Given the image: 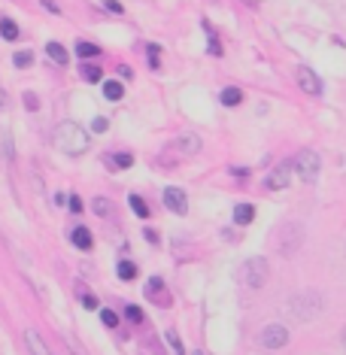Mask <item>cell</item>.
Wrapping results in <instances>:
<instances>
[{
  "label": "cell",
  "mask_w": 346,
  "mask_h": 355,
  "mask_svg": "<svg viewBox=\"0 0 346 355\" xmlns=\"http://www.w3.org/2000/svg\"><path fill=\"white\" fill-rule=\"evenodd\" d=\"M55 146L67 155H82L88 149V131L76 122H61L55 127Z\"/></svg>",
  "instance_id": "obj_1"
},
{
  "label": "cell",
  "mask_w": 346,
  "mask_h": 355,
  "mask_svg": "<svg viewBox=\"0 0 346 355\" xmlns=\"http://www.w3.org/2000/svg\"><path fill=\"white\" fill-rule=\"evenodd\" d=\"M292 170H298V176H301L304 182H313L316 176H319V158H316L313 149H304V152L295 155Z\"/></svg>",
  "instance_id": "obj_2"
},
{
  "label": "cell",
  "mask_w": 346,
  "mask_h": 355,
  "mask_svg": "<svg viewBox=\"0 0 346 355\" xmlns=\"http://www.w3.org/2000/svg\"><path fill=\"white\" fill-rule=\"evenodd\" d=\"M267 282V261L264 258H249L243 265V286L246 289H261Z\"/></svg>",
  "instance_id": "obj_3"
},
{
  "label": "cell",
  "mask_w": 346,
  "mask_h": 355,
  "mask_svg": "<svg viewBox=\"0 0 346 355\" xmlns=\"http://www.w3.org/2000/svg\"><path fill=\"white\" fill-rule=\"evenodd\" d=\"M286 343H288V331L282 328V325H267V328L261 331V346H264V350H282Z\"/></svg>",
  "instance_id": "obj_4"
},
{
  "label": "cell",
  "mask_w": 346,
  "mask_h": 355,
  "mask_svg": "<svg viewBox=\"0 0 346 355\" xmlns=\"http://www.w3.org/2000/svg\"><path fill=\"white\" fill-rule=\"evenodd\" d=\"M298 85L304 88V95H310V97H319V95H322L319 76H316L310 67H298Z\"/></svg>",
  "instance_id": "obj_5"
},
{
  "label": "cell",
  "mask_w": 346,
  "mask_h": 355,
  "mask_svg": "<svg viewBox=\"0 0 346 355\" xmlns=\"http://www.w3.org/2000/svg\"><path fill=\"white\" fill-rule=\"evenodd\" d=\"M288 180H292V161H282L280 167H273V170H271V176H267L264 186L277 191V188H286V186H288Z\"/></svg>",
  "instance_id": "obj_6"
},
{
  "label": "cell",
  "mask_w": 346,
  "mask_h": 355,
  "mask_svg": "<svg viewBox=\"0 0 346 355\" xmlns=\"http://www.w3.org/2000/svg\"><path fill=\"white\" fill-rule=\"evenodd\" d=\"M164 204H167V210L176 212V216H186V210H188V201H186V191L182 188H164Z\"/></svg>",
  "instance_id": "obj_7"
},
{
  "label": "cell",
  "mask_w": 346,
  "mask_h": 355,
  "mask_svg": "<svg viewBox=\"0 0 346 355\" xmlns=\"http://www.w3.org/2000/svg\"><path fill=\"white\" fill-rule=\"evenodd\" d=\"M25 343H27V350H31V355H49L46 343L40 340L37 331H27V334H25Z\"/></svg>",
  "instance_id": "obj_8"
},
{
  "label": "cell",
  "mask_w": 346,
  "mask_h": 355,
  "mask_svg": "<svg viewBox=\"0 0 346 355\" xmlns=\"http://www.w3.org/2000/svg\"><path fill=\"white\" fill-rule=\"evenodd\" d=\"M70 240H73L76 249H91V231L88 228H73V234H70Z\"/></svg>",
  "instance_id": "obj_9"
},
{
  "label": "cell",
  "mask_w": 346,
  "mask_h": 355,
  "mask_svg": "<svg viewBox=\"0 0 346 355\" xmlns=\"http://www.w3.org/2000/svg\"><path fill=\"white\" fill-rule=\"evenodd\" d=\"M46 52H49V58H52L55 64H61V67H64V64L70 61L67 49H64V46H61V42H49V46H46Z\"/></svg>",
  "instance_id": "obj_10"
},
{
  "label": "cell",
  "mask_w": 346,
  "mask_h": 355,
  "mask_svg": "<svg viewBox=\"0 0 346 355\" xmlns=\"http://www.w3.org/2000/svg\"><path fill=\"white\" fill-rule=\"evenodd\" d=\"M103 95H107V101H122V95H125L122 82H116V79H107V82H103Z\"/></svg>",
  "instance_id": "obj_11"
},
{
  "label": "cell",
  "mask_w": 346,
  "mask_h": 355,
  "mask_svg": "<svg viewBox=\"0 0 346 355\" xmlns=\"http://www.w3.org/2000/svg\"><path fill=\"white\" fill-rule=\"evenodd\" d=\"M0 37H3V40H18V25H16V21H12V19H3V21H0Z\"/></svg>",
  "instance_id": "obj_12"
},
{
  "label": "cell",
  "mask_w": 346,
  "mask_h": 355,
  "mask_svg": "<svg viewBox=\"0 0 346 355\" xmlns=\"http://www.w3.org/2000/svg\"><path fill=\"white\" fill-rule=\"evenodd\" d=\"M76 55H79L82 61H86V58H97V55H101V49H97L95 42H86V40H82V42H76Z\"/></svg>",
  "instance_id": "obj_13"
},
{
  "label": "cell",
  "mask_w": 346,
  "mask_h": 355,
  "mask_svg": "<svg viewBox=\"0 0 346 355\" xmlns=\"http://www.w3.org/2000/svg\"><path fill=\"white\" fill-rule=\"evenodd\" d=\"M79 73H82V79H86V82H101V73H103V70L95 67V64H86V61H82Z\"/></svg>",
  "instance_id": "obj_14"
},
{
  "label": "cell",
  "mask_w": 346,
  "mask_h": 355,
  "mask_svg": "<svg viewBox=\"0 0 346 355\" xmlns=\"http://www.w3.org/2000/svg\"><path fill=\"white\" fill-rule=\"evenodd\" d=\"M252 216H256V210H252L249 204H240V207L234 210V219H237V225H249V222H252Z\"/></svg>",
  "instance_id": "obj_15"
},
{
  "label": "cell",
  "mask_w": 346,
  "mask_h": 355,
  "mask_svg": "<svg viewBox=\"0 0 346 355\" xmlns=\"http://www.w3.org/2000/svg\"><path fill=\"white\" fill-rule=\"evenodd\" d=\"M128 204H131V210L137 212L140 219H149V207H146V201H143L140 195H131V197H128Z\"/></svg>",
  "instance_id": "obj_16"
},
{
  "label": "cell",
  "mask_w": 346,
  "mask_h": 355,
  "mask_svg": "<svg viewBox=\"0 0 346 355\" xmlns=\"http://www.w3.org/2000/svg\"><path fill=\"white\" fill-rule=\"evenodd\" d=\"M107 164L110 167H131L134 158H131L128 152H119V155H107Z\"/></svg>",
  "instance_id": "obj_17"
},
{
  "label": "cell",
  "mask_w": 346,
  "mask_h": 355,
  "mask_svg": "<svg viewBox=\"0 0 346 355\" xmlns=\"http://www.w3.org/2000/svg\"><path fill=\"white\" fill-rule=\"evenodd\" d=\"M240 101H243V91H240V88H225L222 91V103L225 106H237Z\"/></svg>",
  "instance_id": "obj_18"
},
{
  "label": "cell",
  "mask_w": 346,
  "mask_h": 355,
  "mask_svg": "<svg viewBox=\"0 0 346 355\" xmlns=\"http://www.w3.org/2000/svg\"><path fill=\"white\" fill-rule=\"evenodd\" d=\"M161 289H164V282H161V280H158V276H152V280H149V282H146V297H149V301H158Z\"/></svg>",
  "instance_id": "obj_19"
},
{
  "label": "cell",
  "mask_w": 346,
  "mask_h": 355,
  "mask_svg": "<svg viewBox=\"0 0 346 355\" xmlns=\"http://www.w3.org/2000/svg\"><path fill=\"white\" fill-rule=\"evenodd\" d=\"M134 276H137V265H134V261H122V265H119V280H134Z\"/></svg>",
  "instance_id": "obj_20"
},
{
  "label": "cell",
  "mask_w": 346,
  "mask_h": 355,
  "mask_svg": "<svg viewBox=\"0 0 346 355\" xmlns=\"http://www.w3.org/2000/svg\"><path fill=\"white\" fill-rule=\"evenodd\" d=\"M125 316H128L134 325H140V322H143V310H140V307H134V304H131V307H125Z\"/></svg>",
  "instance_id": "obj_21"
},
{
  "label": "cell",
  "mask_w": 346,
  "mask_h": 355,
  "mask_svg": "<svg viewBox=\"0 0 346 355\" xmlns=\"http://www.w3.org/2000/svg\"><path fill=\"white\" fill-rule=\"evenodd\" d=\"M101 322L107 325V328H116V325H119V316L112 313V310H101Z\"/></svg>",
  "instance_id": "obj_22"
},
{
  "label": "cell",
  "mask_w": 346,
  "mask_h": 355,
  "mask_svg": "<svg viewBox=\"0 0 346 355\" xmlns=\"http://www.w3.org/2000/svg\"><path fill=\"white\" fill-rule=\"evenodd\" d=\"M91 207H95L97 216H107V212H110V201H103V197H95V204H91Z\"/></svg>",
  "instance_id": "obj_23"
},
{
  "label": "cell",
  "mask_w": 346,
  "mask_h": 355,
  "mask_svg": "<svg viewBox=\"0 0 346 355\" xmlns=\"http://www.w3.org/2000/svg\"><path fill=\"white\" fill-rule=\"evenodd\" d=\"M12 61H16V67H27L34 58H31V52H16V58H12Z\"/></svg>",
  "instance_id": "obj_24"
},
{
  "label": "cell",
  "mask_w": 346,
  "mask_h": 355,
  "mask_svg": "<svg viewBox=\"0 0 346 355\" xmlns=\"http://www.w3.org/2000/svg\"><path fill=\"white\" fill-rule=\"evenodd\" d=\"M91 131H95V134H103V131H107V119L97 116L95 122H91Z\"/></svg>",
  "instance_id": "obj_25"
},
{
  "label": "cell",
  "mask_w": 346,
  "mask_h": 355,
  "mask_svg": "<svg viewBox=\"0 0 346 355\" xmlns=\"http://www.w3.org/2000/svg\"><path fill=\"white\" fill-rule=\"evenodd\" d=\"M167 343H171L173 350H176V355H182V343L176 340V331H167Z\"/></svg>",
  "instance_id": "obj_26"
},
{
  "label": "cell",
  "mask_w": 346,
  "mask_h": 355,
  "mask_svg": "<svg viewBox=\"0 0 346 355\" xmlns=\"http://www.w3.org/2000/svg\"><path fill=\"white\" fill-rule=\"evenodd\" d=\"M149 64L155 70H158V64H161V55H158V46H149Z\"/></svg>",
  "instance_id": "obj_27"
},
{
  "label": "cell",
  "mask_w": 346,
  "mask_h": 355,
  "mask_svg": "<svg viewBox=\"0 0 346 355\" xmlns=\"http://www.w3.org/2000/svg\"><path fill=\"white\" fill-rule=\"evenodd\" d=\"M67 207H70V212H82V201H79V197H67Z\"/></svg>",
  "instance_id": "obj_28"
},
{
  "label": "cell",
  "mask_w": 346,
  "mask_h": 355,
  "mask_svg": "<svg viewBox=\"0 0 346 355\" xmlns=\"http://www.w3.org/2000/svg\"><path fill=\"white\" fill-rule=\"evenodd\" d=\"M82 307H86V310H95V307H97V297H95V295H82Z\"/></svg>",
  "instance_id": "obj_29"
},
{
  "label": "cell",
  "mask_w": 346,
  "mask_h": 355,
  "mask_svg": "<svg viewBox=\"0 0 346 355\" xmlns=\"http://www.w3.org/2000/svg\"><path fill=\"white\" fill-rule=\"evenodd\" d=\"M25 106H27V110H37V97H34V95H25Z\"/></svg>",
  "instance_id": "obj_30"
},
{
  "label": "cell",
  "mask_w": 346,
  "mask_h": 355,
  "mask_svg": "<svg viewBox=\"0 0 346 355\" xmlns=\"http://www.w3.org/2000/svg\"><path fill=\"white\" fill-rule=\"evenodd\" d=\"M107 10H112V12H122V3H119V0H107Z\"/></svg>",
  "instance_id": "obj_31"
},
{
  "label": "cell",
  "mask_w": 346,
  "mask_h": 355,
  "mask_svg": "<svg viewBox=\"0 0 346 355\" xmlns=\"http://www.w3.org/2000/svg\"><path fill=\"white\" fill-rule=\"evenodd\" d=\"M6 106V95H3V88H0V110Z\"/></svg>",
  "instance_id": "obj_32"
},
{
  "label": "cell",
  "mask_w": 346,
  "mask_h": 355,
  "mask_svg": "<svg viewBox=\"0 0 346 355\" xmlns=\"http://www.w3.org/2000/svg\"><path fill=\"white\" fill-rule=\"evenodd\" d=\"M343 346H346V328H343Z\"/></svg>",
  "instance_id": "obj_33"
},
{
  "label": "cell",
  "mask_w": 346,
  "mask_h": 355,
  "mask_svg": "<svg viewBox=\"0 0 346 355\" xmlns=\"http://www.w3.org/2000/svg\"><path fill=\"white\" fill-rule=\"evenodd\" d=\"M195 355H203V352H195Z\"/></svg>",
  "instance_id": "obj_34"
}]
</instances>
